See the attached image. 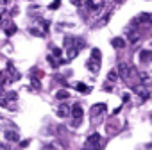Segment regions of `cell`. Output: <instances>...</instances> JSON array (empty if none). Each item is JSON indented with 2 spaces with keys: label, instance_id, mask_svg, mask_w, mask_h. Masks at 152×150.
Segmentation results:
<instances>
[{
  "label": "cell",
  "instance_id": "26",
  "mask_svg": "<svg viewBox=\"0 0 152 150\" xmlns=\"http://www.w3.org/2000/svg\"><path fill=\"white\" fill-rule=\"evenodd\" d=\"M48 61H50V64H52V66H57V61H56L52 55H48Z\"/></svg>",
  "mask_w": 152,
  "mask_h": 150
},
{
  "label": "cell",
  "instance_id": "16",
  "mask_svg": "<svg viewBox=\"0 0 152 150\" xmlns=\"http://www.w3.org/2000/svg\"><path fill=\"white\" fill-rule=\"evenodd\" d=\"M100 55H102V54H100L99 48H93V50H91V59H93V61H100Z\"/></svg>",
  "mask_w": 152,
  "mask_h": 150
},
{
  "label": "cell",
  "instance_id": "12",
  "mask_svg": "<svg viewBox=\"0 0 152 150\" xmlns=\"http://www.w3.org/2000/svg\"><path fill=\"white\" fill-rule=\"evenodd\" d=\"M86 6H88L91 11H99V9H102V7H104V4H102V2H86Z\"/></svg>",
  "mask_w": 152,
  "mask_h": 150
},
{
  "label": "cell",
  "instance_id": "28",
  "mask_svg": "<svg viewBox=\"0 0 152 150\" xmlns=\"http://www.w3.org/2000/svg\"><path fill=\"white\" fill-rule=\"evenodd\" d=\"M122 100H124V102H129V95H127V93H125V95H124V97H122Z\"/></svg>",
  "mask_w": 152,
  "mask_h": 150
},
{
  "label": "cell",
  "instance_id": "23",
  "mask_svg": "<svg viewBox=\"0 0 152 150\" xmlns=\"http://www.w3.org/2000/svg\"><path fill=\"white\" fill-rule=\"evenodd\" d=\"M61 54H63V52H61V48H54V57H57V59H59V57H61Z\"/></svg>",
  "mask_w": 152,
  "mask_h": 150
},
{
  "label": "cell",
  "instance_id": "20",
  "mask_svg": "<svg viewBox=\"0 0 152 150\" xmlns=\"http://www.w3.org/2000/svg\"><path fill=\"white\" fill-rule=\"evenodd\" d=\"M7 98H9V100H15V98H18V95H16L15 91H9V93L6 95V100H7Z\"/></svg>",
  "mask_w": 152,
  "mask_h": 150
},
{
  "label": "cell",
  "instance_id": "10",
  "mask_svg": "<svg viewBox=\"0 0 152 150\" xmlns=\"http://www.w3.org/2000/svg\"><path fill=\"white\" fill-rule=\"evenodd\" d=\"M111 45H113L115 48H124V47H125V39H124V38H113Z\"/></svg>",
  "mask_w": 152,
  "mask_h": 150
},
{
  "label": "cell",
  "instance_id": "7",
  "mask_svg": "<svg viewBox=\"0 0 152 150\" xmlns=\"http://www.w3.org/2000/svg\"><path fill=\"white\" fill-rule=\"evenodd\" d=\"M134 91H136V93L140 95V98H141L143 102H145V100L148 98V91H147L145 88H141V86H134Z\"/></svg>",
  "mask_w": 152,
  "mask_h": 150
},
{
  "label": "cell",
  "instance_id": "3",
  "mask_svg": "<svg viewBox=\"0 0 152 150\" xmlns=\"http://www.w3.org/2000/svg\"><path fill=\"white\" fill-rule=\"evenodd\" d=\"M116 71H118V75H120L124 81H127V79H129V66H127L125 63H118Z\"/></svg>",
  "mask_w": 152,
  "mask_h": 150
},
{
  "label": "cell",
  "instance_id": "15",
  "mask_svg": "<svg viewBox=\"0 0 152 150\" xmlns=\"http://www.w3.org/2000/svg\"><path fill=\"white\" fill-rule=\"evenodd\" d=\"M91 111H93V114H99V111H106V104H97L91 107Z\"/></svg>",
  "mask_w": 152,
  "mask_h": 150
},
{
  "label": "cell",
  "instance_id": "14",
  "mask_svg": "<svg viewBox=\"0 0 152 150\" xmlns=\"http://www.w3.org/2000/svg\"><path fill=\"white\" fill-rule=\"evenodd\" d=\"M118 77H120V75H118V71H116V70H111V71L107 73V81H109V82H113V81H116Z\"/></svg>",
  "mask_w": 152,
  "mask_h": 150
},
{
  "label": "cell",
  "instance_id": "17",
  "mask_svg": "<svg viewBox=\"0 0 152 150\" xmlns=\"http://www.w3.org/2000/svg\"><path fill=\"white\" fill-rule=\"evenodd\" d=\"M75 88H77V90H79L81 93H88V91H90V88H86V86H84L83 82H77V84H75Z\"/></svg>",
  "mask_w": 152,
  "mask_h": 150
},
{
  "label": "cell",
  "instance_id": "25",
  "mask_svg": "<svg viewBox=\"0 0 152 150\" xmlns=\"http://www.w3.org/2000/svg\"><path fill=\"white\" fill-rule=\"evenodd\" d=\"M31 32H32L34 36H43V32H41V31H38V29H31Z\"/></svg>",
  "mask_w": 152,
  "mask_h": 150
},
{
  "label": "cell",
  "instance_id": "11",
  "mask_svg": "<svg viewBox=\"0 0 152 150\" xmlns=\"http://www.w3.org/2000/svg\"><path fill=\"white\" fill-rule=\"evenodd\" d=\"M140 38H141L140 32H136V31H131V32H129V41H131L132 45H136V43L140 41Z\"/></svg>",
  "mask_w": 152,
  "mask_h": 150
},
{
  "label": "cell",
  "instance_id": "5",
  "mask_svg": "<svg viewBox=\"0 0 152 150\" xmlns=\"http://www.w3.org/2000/svg\"><path fill=\"white\" fill-rule=\"evenodd\" d=\"M6 139L7 141H11V143H16V141H20V136H18V132H15V130H6Z\"/></svg>",
  "mask_w": 152,
  "mask_h": 150
},
{
  "label": "cell",
  "instance_id": "27",
  "mask_svg": "<svg viewBox=\"0 0 152 150\" xmlns=\"http://www.w3.org/2000/svg\"><path fill=\"white\" fill-rule=\"evenodd\" d=\"M20 145H22V148H25V146H27V145H29V139H25V141H22V143H20Z\"/></svg>",
  "mask_w": 152,
  "mask_h": 150
},
{
  "label": "cell",
  "instance_id": "30",
  "mask_svg": "<svg viewBox=\"0 0 152 150\" xmlns=\"http://www.w3.org/2000/svg\"><path fill=\"white\" fill-rule=\"evenodd\" d=\"M150 120H152V116H150Z\"/></svg>",
  "mask_w": 152,
  "mask_h": 150
},
{
  "label": "cell",
  "instance_id": "18",
  "mask_svg": "<svg viewBox=\"0 0 152 150\" xmlns=\"http://www.w3.org/2000/svg\"><path fill=\"white\" fill-rule=\"evenodd\" d=\"M13 32H16V25H7V27H6V34L11 36Z\"/></svg>",
  "mask_w": 152,
  "mask_h": 150
},
{
  "label": "cell",
  "instance_id": "4",
  "mask_svg": "<svg viewBox=\"0 0 152 150\" xmlns=\"http://www.w3.org/2000/svg\"><path fill=\"white\" fill-rule=\"evenodd\" d=\"M83 113H84V111H83V107H81V106H73V107H72V116L75 118V125H77V123L81 122Z\"/></svg>",
  "mask_w": 152,
  "mask_h": 150
},
{
  "label": "cell",
  "instance_id": "2",
  "mask_svg": "<svg viewBox=\"0 0 152 150\" xmlns=\"http://www.w3.org/2000/svg\"><path fill=\"white\" fill-rule=\"evenodd\" d=\"M150 22H152V16H150L148 13H141V15H140L138 18H134V20L131 22V27L134 29V27H136L138 23H150Z\"/></svg>",
  "mask_w": 152,
  "mask_h": 150
},
{
  "label": "cell",
  "instance_id": "24",
  "mask_svg": "<svg viewBox=\"0 0 152 150\" xmlns=\"http://www.w3.org/2000/svg\"><path fill=\"white\" fill-rule=\"evenodd\" d=\"M59 6H61V2H52V4H50L48 7H50V9H57Z\"/></svg>",
  "mask_w": 152,
  "mask_h": 150
},
{
  "label": "cell",
  "instance_id": "21",
  "mask_svg": "<svg viewBox=\"0 0 152 150\" xmlns=\"http://www.w3.org/2000/svg\"><path fill=\"white\" fill-rule=\"evenodd\" d=\"M75 55H77V48H70V50H68V57L73 59Z\"/></svg>",
  "mask_w": 152,
  "mask_h": 150
},
{
  "label": "cell",
  "instance_id": "1",
  "mask_svg": "<svg viewBox=\"0 0 152 150\" xmlns=\"http://www.w3.org/2000/svg\"><path fill=\"white\" fill-rule=\"evenodd\" d=\"M100 141H102L100 134H91V136L86 139V145H88V146H91L93 150H99V148L104 145V143H100Z\"/></svg>",
  "mask_w": 152,
  "mask_h": 150
},
{
  "label": "cell",
  "instance_id": "9",
  "mask_svg": "<svg viewBox=\"0 0 152 150\" xmlns=\"http://www.w3.org/2000/svg\"><path fill=\"white\" fill-rule=\"evenodd\" d=\"M88 68L91 70V73H97L99 68H100V61H93V59H90V61H88Z\"/></svg>",
  "mask_w": 152,
  "mask_h": 150
},
{
  "label": "cell",
  "instance_id": "6",
  "mask_svg": "<svg viewBox=\"0 0 152 150\" xmlns=\"http://www.w3.org/2000/svg\"><path fill=\"white\" fill-rule=\"evenodd\" d=\"M70 111H72V109H70L66 104H63V106H59V109H57V116H59V118H66V116L70 114Z\"/></svg>",
  "mask_w": 152,
  "mask_h": 150
},
{
  "label": "cell",
  "instance_id": "13",
  "mask_svg": "<svg viewBox=\"0 0 152 150\" xmlns=\"http://www.w3.org/2000/svg\"><path fill=\"white\" fill-rule=\"evenodd\" d=\"M68 97H70V93H68L66 90H61V91L56 93V98H57V100H66Z\"/></svg>",
  "mask_w": 152,
  "mask_h": 150
},
{
  "label": "cell",
  "instance_id": "22",
  "mask_svg": "<svg viewBox=\"0 0 152 150\" xmlns=\"http://www.w3.org/2000/svg\"><path fill=\"white\" fill-rule=\"evenodd\" d=\"M32 86H34L36 90H39V81H38V77H32Z\"/></svg>",
  "mask_w": 152,
  "mask_h": 150
},
{
  "label": "cell",
  "instance_id": "8",
  "mask_svg": "<svg viewBox=\"0 0 152 150\" xmlns=\"http://www.w3.org/2000/svg\"><path fill=\"white\" fill-rule=\"evenodd\" d=\"M140 59L143 63H152V52L150 50H141L140 52Z\"/></svg>",
  "mask_w": 152,
  "mask_h": 150
},
{
  "label": "cell",
  "instance_id": "19",
  "mask_svg": "<svg viewBox=\"0 0 152 150\" xmlns=\"http://www.w3.org/2000/svg\"><path fill=\"white\" fill-rule=\"evenodd\" d=\"M140 77H141V81H143L145 84H150V82H152V79L148 77V75H147V73H140Z\"/></svg>",
  "mask_w": 152,
  "mask_h": 150
},
{
  "label": "cell",
  "instance_id": "29",
  "mask_svg": "<svg viewBox=\"0 0 152 150\" xmlns=\"http://www.w3.org/2000/svg\"><path fill=\"white\" fill-rule=\"evenodd\" d=\"M43 150H56V148H54V146H52V145H48V146H45V148H43Z\"/></svg>",
  "mask_w": 152,
  "mask_h": 150
}]
</instances>
